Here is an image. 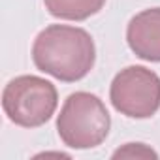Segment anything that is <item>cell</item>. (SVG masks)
I'll list each match as a JSON object with an SVG mask.
<instances>
[{
	"label": "cell",
	"mask_w": 160,
	"mask_h": 160,
	"mask_svg": "<svg viewBox=\"0 0 160 160\" xmlns=\"http://www.w3.org/2000/svg\"><path fill=\"white\" fill-rule=\"evenodd\" d=\"M34 66L64 83H75L91 73L96 62L92 36L79 27L49 25L34 40Z\"/></svg>",
	"instance_id": "1"
},
{
	"label": "cell",
	"mask_w": 160,
	"mask_h": 160,
	"mask_svg": "<svg viewBox=\"0 0 160 160\" xmlns=\"http://www.w3.org/2000/svg\"><path fill=\"white\" fill-rule=\"evenodd\" d=\"M111 128V117L106 104L91 92L70 94L57 117V132L70 149H94L106 141Z\"/></svg>",
	"instance_id": "2"
},
{
	"label": "cell",
	"mask_w": 160,
	"mask_h": 160,
	"mask_svg": "<svg viewBox=\"0 0 160 160\" xmlns=\"http://www.w3.org/2000/svg\"><path fill=\"white\" fill-rule=\"evenodd\" d=\"M58 92L51 81L38 75H19L2 92V109L8 119L23 128L45 124L57 109Z\"/></svg>",
	"instance_id": "3"
},
{
	"label": "cell",
	"mask_w": 160,
	"mask_h": 160,
	"mask_svg": "<svg viewBox=\"0 0 160 160\" xmlns=\"http://www.w3.org/2000/svg\"><path fill=\"white\" fill-rule=\"evenodd\" d=\"M113 108L130 119H149L160 109V77L145 66H126L111 81Z\"/></svg>",
	"instance_id": "4"
},
{
	"label": "cell",
	"mask_w": 160,
	"mask_h": 160,
	"mask_svg": "<svg viewBox=\"0 0 160 160\" xmlns=\"http://www.w3.org/2000/svg\"><path fill=\"white\" fill-rule=\"evenodd\" d=\"M130 51L147 62H160V8L136 13L126 27Z\"/></svg>",
	"instance_id": "5"
},
{
	"label": "cell",
	"mask_w": 160,
	"mask_h": 160,
	"mask_svg": "<svg viewBox=\"0 0 160 160\" xmlns=\"http://www.w3.org/2000/svg\"><path fill=\"white\" fill-rule=\"evenodd\" d=\"M45 10L64 21H85L92 15H96L106 0H43Z\"/></svg>",
	"instance_id": "6"
},
{
	"label": "cell",
	"mask_w": 160,
	"mask_h": 160,
	"mask_svg": "<svg viewBox=\"0 0 160 160\" xmlns=\"http://www.w3.org/2000/svg\"><path fill=\"white\" fill-rule=\"evenodd\" d=\"M111 156L113 158H158V152L145 143H126L119 147Z\"/></svg>",
	"instance_id": "7"
},
{
	"label": "cell",
	"mask_w": 160,
	"mask_h": 160,
	"mask_svg": "<svg viewBox=\"0 0 160 160\" xmlns=\"http://www.w3.org/2000/svg\"><path fill=\"white\" fill-rule=\"evenodd\" d=\"M38 156H66V158H70V156L64 154V152H42V154H38Z\"/></svg>",
	"instance_id": "8"
}]
</instances>
